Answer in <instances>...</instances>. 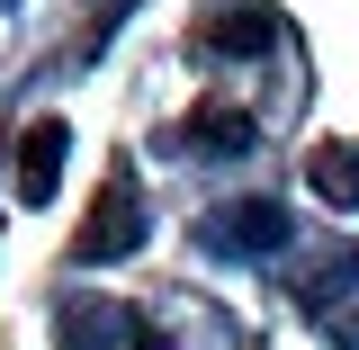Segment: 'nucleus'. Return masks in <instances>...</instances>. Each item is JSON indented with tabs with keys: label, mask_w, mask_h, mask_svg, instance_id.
<instances>
[{
	"label": "nucleus",
	"mask_w": 359,
	"mask_h": 350,
	"mask_svg": "<svg viewBox=\"0 0 359 350\" xmlns=\"http://www.w3.org/2000/svg\"><path fill=\"white\" fill-rule=\"evenodd\" d=\"M306 180H314L323 207L359 216V153H351V144H314V153H306Z\"/></svg>",
	"instance_id": "obj_6"
},
{
	"label": "nucleus",
	"mask_w": 359,
	"mask_h": 350,
	"mask_svg": "<svg viewBox=\"0 0 359 350\" xmlns=\"http://www.w3.org/2000/svg\"><path fill=\"white\" fill-rule=\"evenodd\" d=\"M180 135H189V144H224V153H243V144H252V117H243V108H224V99H207Z\"/></svg>",
	"instance_id": "obj_7"
},
{
	"label": "nucleus",
	"mask_w": 359,
	"mask_h": 350,
	"mask_svg": "<svg viewBox=\"0 0 359 350\" xmlns=\"http://www.w3.org/2000/svg\"><path fill=\"white\" fill-rule=\"evenodd\" d=\"M278 234H287V207H269V198H243V207H216L207 216V243L216 252H278Z\"/></svg>",
	"instance_id": "obj_3"
},
{
	"label": "nucleus",
	"mask_w": 359,
	"mask_h": 350,
	"mask_svg": "<svg viewBox=\"0 0 359 350\" xmlns=\"http://www.w3.org/2000/svg\"><path fill=\"white\" fill-rule=\"evenodd\" d=\"M269 36L278 27H269L261 0H207V18H198V45H224V54H261Z\"/></svg>",
	"instance_id": "obj_5"
},
{
	"label": "nucleus",
	"mask_w": 359,
	"mask_h": 350,
	"mask_svg": "<svg viewBox=\"0 0 359 350\" xmlns=\"http://www.w3.org/2000/svg\"><path fill=\"white\" fill-rule=\"evenodd\" d=\"M297 306H306L332 342H359V252H351V261H332V269H314L306 288H297Z\"/></svg>",
	"instance_id": "obj_2"
},
{
	"label": "nucleus",
	"mask_w": 359,
	"mask_h": 350,
	"mask_svg": "<svg viewBox=\"0 0 359 350\" xmlns=\"http://www.w3.org/2000/svg\"><path fill=\"white\" fill-rule=\"evenodd\" d=\"M63 180V117H36L18 135V207H45Z\"/></svg>",
	"instance_id": "obj_4"
},
{
	"label": "nucleus",
	"mask_w": 359,
	"mask_h": 350,
	"mask_svg": "<svg viewBox=\"0 0 359 350\" xmlns=\"http://www.w3.org/2000/svg\"><path fill=\"white\" fill-rule=\"evenodd\" d=\"M126 252H135V171L117 162L99 180V207L81 216V261H126Z\"/></svg>",
	"instance_id": "obj_1"
}]
</instances>
